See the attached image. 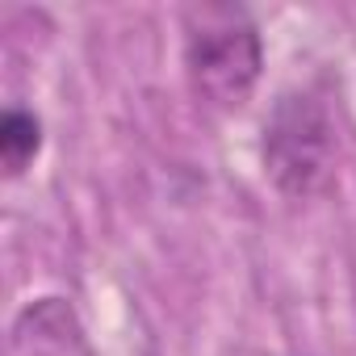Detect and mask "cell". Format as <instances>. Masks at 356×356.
I'll return each instance as SVG.
<instances>
[{
	"instance_id": "1",
	"label": "cell",
	"mask_w": 356,
	"mask_h": 356,
	"mask_svg": "<svg viewBox=\"0 0 356 356\" xmlns=\"http://www.w3.org/2000/svg\"><path fill=\"white\" fill-rule=\"evenodd\" d=\"M264 172L289 197H310L335 168V126L310 92H281L264 118Z\"/></svg>"
},
{
	"instance_id": "2",
	"label": "cell",
	"mask_w": 356,
	"mask_h": 356,
	"mask_svg": "<svg viewBox=\"0 0 356 356\" xmlns=\"http://www.w3.org/2000/svg\"><path fill=\"white\" fill-rule=\"evenodd\" d=\"M264 67L260 34L252 22L222 13L218 22H206L185 42V72L193 92L214 109H239Z\"/></svg>"
},
{
	"instance_id": "3",
	"label": "cell",
	"mask_w": 356,
	"mask_h": 356,
	"mask_svg": "<svg viewBox=\"0 0 356 356\" xmlns=\"http://www.w3.org/2000/svg\"><path fill=\"white\" fill-rule=\"evenodd\" d=\"M38 151H42V122L26 109H9L0 118V168L9 176H22Z\"/></svg>"
}]
</instances>
